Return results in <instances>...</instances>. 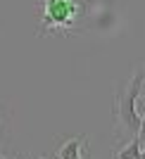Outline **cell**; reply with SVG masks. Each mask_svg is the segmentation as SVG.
<instances>
[{
	"label": "cell",
	"mask_w": 145,
	"mask_h": 159,
	"mask_svg": "<svg viewBox=\"0 0 145 159\" xmlns=\"http://www.w3.org/2000/svg\"><path fill=\"white\" fill-rule=\"evenodd\" d=\"M145 81V69H136L131 76V81L126 83L117 95V102H114V112H117L119 121L124 124V128L129 133H138V126H140V112H138V98H140V86Z\"/></svg>",
	"instance_id": "6da1fadb"
},
{
	"label": "cell",
	"mask_w": 145,
	"mask_h": 159,
	"mask_svg": "<svg viewBox=\"0 0 145 159\" xmlns=\"http://www.w3.org/2000/svg\"><path fill=\"white\" fill-rule=\"evenodd\" d=\"M81 2L79 0H45L43 5V17H40V33L62 29V31H72L81 14Z\"/></svg>",
	"instance_id": "7a4b0ae2"
},
{
	"label": "cell",
	"mask_w": 145,
	"mask_h": 159,
	"mask_svg": "<svg viewBox=\"0 0 145 159\" xmlns=\"http://www.w3.org/2000/svg\"><path fill=\"white\" fill-rule=\"evenodd\" d=\"M83 143H88L83 135H79V138H72V140H67L64 145L59 147V159H81V147H83Z\"/></svg>",
	"instance_id": "3957f363"
},
{
	"label": "cell",
	"mask_w": 145,
	"mask_h": 159,
	"mask_svg": "<svg viewBox=\"0 0 145 159\" xmlns=\"http://www.w3.org/2000/svg\"><path fill=\"white\" fill-rule=\"evenodd\" d=\"M114 159H140V140H138V135H133V140L121 150V152H117Z\"/></svg>",
	"instance_id": "277c9868"
},
{
	"label": "cell",
	"mask_w": 145,
	"mask_h": 159,
	"mask_svg": "<svg viewBox=\"0 0 145 159\" xmlns=\"http://www.w3.org/2000/svg\"><path fill=\"white\" fill-rule=\"evenodd\" d=\"M138 140H140V145H145V109H143V114H140V126H138Z\"/></svg>",
	"instance_id": "5b68a950"
},
{
	"label": "cell",
	"mask_w": 145,
	"mask_h": 159,
	"mask_svg": "<svg viewBox=\"0 0 145 159\" xmlns=\"http://www.w3.org/2000/svg\"><path fill=\"white\" fill-rule=\"evenodd\" d=\"M140 159H145V145H140Z\"/></svg>",
	"instance_id": "8992f818"
},
{
	"label": "cell",
	"mask_w": 145,
	"mask_h": 159,
	"mask_svg": "<svg viewBox=\"0 0 145 159\" xmlns=\"http://www.w3.org/2000/svg\"><path fill=\"white\" fill-rule=\"evenodd\" d=\"M143 69H145V66H143Z\"/></svg>",
	"instance_id": "52a82bcc"
}]
</instances>
